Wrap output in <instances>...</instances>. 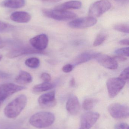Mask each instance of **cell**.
<instances>
[{"label": "cell", "mask_w": 129, "mask_h": 129, "mask_svg": "<svg viewBox=\"0 0 129 129\" xmlns=\"http://www.w3.org/2000/svg\"><path fill=\"white\" fill-rule=\"evenodd\" d=\"M27 101V98L25 95L17 96L5 107L4 110L5 115L9 118L18 116L25 107Z\"/></svg>", "instance_id": "obj_1"}, {"label": "cell", "mask_w": 129, "mask_h": 129, "mask_svg": "<svg viewBox=\"0 0 129 129\" xmlns=\"http://www.w3.org/2000/svg\"><path fill=\"white\" fill-rule=\"evenodd\" d=\"M55 120L54 115L50 112L42 111L33 114L29 119L30 123L38 128H47L52 125Z\"/></svg>", "instance_id": "obj_2"}, {"label": "cell", "mask_w": 129, "mask_h": 129, "mask_svg": "<svg viewBox=\"0 0 129 129\" xmlns=\"http://www.w3.org/2000/svg\"><path fill=\"white\" fill-rule=\"evenodd\" d=\"M42 13L48 18L60 21H65L75 19L77 15L75 13L60 9H44Z\"/></svg>", "instance_id": "obj_3"}, {"label": "cell", "mask_w": 129, "mask_h": 129, "mask_svg": "<svg viewBox=\"0 0 129 129\" xmlns=\"http://www.w3.org/2000/svg\"><path fill=\"white\" fill-rule=\"evenodd\" d=\"M111 3L108 0H100L92 4L89 9V16L99 17L111 8Z\"/></svg>", "instance_id": "obj_4"}, {"label": "cell", "mask_w": 129, "mask_h": 129, "mask_svg": "<svg viewBox=\"0 0 129 129\" xmlns=\"http://www.w3.org/2000/svg\"><path fill=\"white\" fill-rule=\"evenodd\" d=\"M125 82L119 77L110 78L107 82L109 96L111 98L116 97L125 86Z\"/></svg>", "instance_id": "obj_5"}, {"label": "cell", "mask_w": 129, "mask_h": 129, "mask_svg": "<svg viewBox=\"0 0 129 129\" xmlns=\"http://www.w3.org/2000/svg\"><path fill=\"white\" fill-rule=\"evenodd\" d=\"M108 111L111 116L116 119H123L128 117V106L119 103H114L108 107Z\"/></svg>", "instance_id": "obj_6"}, {"label": "cell", "mask_w": 129, "mask_h": 129, "mask_svg": "<svg viewBox=\"0 0 129 129\" xmlns=\"http://www.w3.org/2000/svg\"><path fill=\"white\" fill-rule=\"evenodd\" d=\"M97 19L92 17H81L75 19L68 23L69 27L72 28L83 29L89 28L96 24Z\"/></svg>", "instance_id": "obj_7"}, {"label": "cell", "mask_w": 129, "mask_h": 129, "mask_svg": "<svg viewBox=\"0 0 129 129\" xmlns=\"http://www.w3.org/2000/svg\"><path fill=\"white\" fill-rule=\"evenodd\" d=\"M44 51H39L29 47H19L11 50L7 54V56L10 59L29 54H46Z\"/></svg>", "instance_id": "obj_8"}, {"label": "cell", "mask_w": 129, "mask_h": 129, "mask_svg": "<svg viewBox=\"0 0 129 129\" xmlns=\"http://www.w3.org/2000/svg\"><path fill=\"white\" fill-rule=\"evenodd\" d=\"M24 86L12 83H7L0 85V95L4 101L13 94L25 89Z\"/></svg>", "instance_id": "obj_9"}, {"label": "cell", "mask_w": 129, "mask_h": 129, "mask_svg": "<svg viewBox=\"0 0 129 129\" xmlns=\"http://www.w3.org/2000/svg\"><path fill=\"white\" fill-rule=\"evenodd\" d=\"M100 115L95 112H88L83 114L81 119L79 129H91L99 119Z\"/></svg>", "instance_id": "obj_10"}, {"label": "cell", "mask_w": 129, "mask_h": 129, "mask_svg": "<svg viewBox=\"0 0 129 129\" xmlns=\"http://www.w3.org/2000/svg\"><path fill=\"white\" fill-rule=\"evenodd\" d=\"M95 59L105 68L114 70L118 68V64L116 60L108 55L98 53Z\"/></svg>", "instance_id": "obj_11"}, {"label": "cell", "mask_w": 129, "mask_h": 129, "mask_svg": "<svg viewBox=\"0 0 129 129\" xmlns=\"http://www.w3.org/2000/svg\"><path fill=\"white\" fill-rule=\"evenodd\" d=\"M38 103L39 105L44 108L54 107L57 104L55 92L52 91L41 95L39 98Z\"/></svg>", "instance_id": "obj_12"}, {"label": "cell", "mask_w": 129, "mask_h": 129, "mask_svg": "<svg viewBox=\"0 0 129 129\" xmlns=\"http://www.w3.org/2000/svg\"><path fill=\"white\" fill-rule=\"evenodd\" d=\"M30 42L35 49L42 51L47 47L48 39L45 34H41L30 39Z\"/></svg>", "instance_id": "obj_13"}, {"label": "cell", "mask_w": 129, "mask_h": 129, "mask_svg": "<svg viewBox=\"0 0 129 129\" xmlns=\"http://www.w3.org/2000/svg\"><path fill=\"white\" fill-rule=\"evenodd\" d=\"M66 108L70 114L74 115L78 113L80 109V104L77 97L74 95L70 96L67 100Z\"/></svg>", "instance_id": "obj_14"}, {"label": "cell", "mask_w": 129, "mask_h": 129, "mask_svg": "<svg viewBox=\"0 0 129 129\" xmlns=\"http://www.w3.org/2000/svg\"><path fill=\"white\" fill-rule=\"evenodd\" d=\"M98 53L87 51L84 52L79 55L73 61V67L79 64H82L92 59H95Z\"/></svg>", "instance_id": "obj_15"}, {"label": "cell", "mask_w": 129, "mask_h": 129, "mask_svg": "<svg viewBox=\"0 0 129 129\" xmlns=\"http://www.w3.org/2000/svg\"><path fill=\"white\" fill-rule=\"evenodd\" d=\"M11 20L19 23L28 22L31 19V16L29 13L25 11H15L10 16Z\"/></svg>", "instance_id": "obj_16"}, {"label": "cell", "mask_w": 129, "mask_h": 129, "mask_svg": "<svg viewBox=\"0 0 129 129\" xmlns=\"http://www.w3.org/2000/svg\"><path fill=\"white\" fill-rule=\"evenodd\" d=\"M82 6V2L80 1H71L67 2L56 7V9L65 10L70 9H79Z\"/></svg>", "instance_id": "obj_17"}, {"label": "cell", "mask_w": 129, "mask_h": 129, "mask_svg": "<svg viewBox=\"0 0 129 129\" xmlns=\"http://www.w3.org/2000/svg\"><path fill=\"white\" fill-rule=\"evenodd\" d=\"M25 4V0H5L1 5L8 8L17 9L24 7Z\"/></svg>", "instance_id": "obj_18"}, {"label": "cell", "mask_w": 129, "mask_h": 129, "mask_svg": "<svg viewBox=\"0 0 129 129\" xmlns=\"http://www.w3.org/2000/svg\"><path fill=\"white\" fill-rule=\"evenodd\" d=\"M16 82L20 84H27L33 81V77L30 74L23 71H21L15 79Z\"/></svg>", "instance_id": "obj_19"}, {"label": "cell", "mask_w": 129, "mask_h": 129, "mask_svg": "<svg viewBox=\"0 0 129 129\" xmlns=\"http://www.w3.org/2000/svg\"><path fill=\"white\" fill-rule=\"evenodd\" d=\"M54 85L53 83L49 82H44L33 86V91L35 93L42 92L50 90L54 88Z\"/></svg>", "instance_id": "obj_20"}, {"label": "cell", "mask_w": 129, "mask_h": 129, "mask_svg": "<svg viewBox=\"0 0 129 129\" xmlns=\"http://www.w3.org/2000/svg\"><path fill=\"white\" fill-rule=\"evenodd\" d=\"M40 64L39 60L36 57H33L27 59L25 61L27 66L31 68H36L39 67Z\"/></svg>", "instance_id": "obj_21"}, {"label": "cell", "mask_w": 129, "mask_h": 129, "mask_svg": "<svg viewBox=\"0 0 129 129\" xmlns=\"http://www.w3.org/2000/svg\"><path fill=\"white\" fill-rule=\"evenodd\" d=\"M96 100L93 99H87L83 102V107L84 110H89L94 107L96 104Z\"/></svg>", "instance_id": "obj_22"}, {"label": "cell", "mask_w": 129, "mask_h": 129, "mask_svg": "<svg viewBox=\"0 0 129 129\" xmlns=\"http://www.w3.org/2000/svg\"><path fill=\"white\" fill-rule=\"evenodd\" d=\"M115 30L125 33H129V25L128 24L119 23L116 24L114 26Z\"/></svg>", "instance_id": "obj_23"}, {"label": "cell", "mask_w": 129, "mask_h": 129, "mask_svg": "<svg viewBox=\"0 0 129 129\" xmlns=\"http://www.w3.org/2000/svg\"><path fill=\"white\" fill-rule=\"evenodd\" d=\"M107 38V35L105 34H99L95 38L93 43V45L94 47L100 46L105 41Z\"/></svg>", "instance_id": "obj_24"}, {"label": "cell", "mask_w": 129, "mask_h": 129, "mask_svg": "<svg viewBox=\"0 0 129 129\" xmlns=\"http://www.w3.org/2000/svg\"><path fill=\"white\" fill-rule=\"evenodd\" d=\"M115 53L119 56L123 57L129 56V47L120 48L115 50Z\"/></svg>", "instance_id": "obj_25"}, {"label": "cell", "mask_w": 129, "mask_h": 129, "mask_svg": "<svg viewBox=\"0 0 129 129\" xmlns=\"http://www.w3.org/2000/svg\"><path fill=\"white\" fill-rule=\"evenodd\" d=\"M119 78L125 82L126 80H128L129 78L128 67L126 68L125 70L123 71L121 73L120 75L119 76Z\"/></svg>", "instance_id": "obj_26"}, {"label": "cell", "mask_w": 129, "mask_h": 129, "mask_svg": "<svg viewBox=\"0 0 129 129\" xmlns=\"http://www.w3.org/2000/svg\"><path fill=\"white\" fill-rule=\"evenodd\" d=\"M12 28V26L8 23L0 21V32L7 31Z\"/></svg>", "instance_id": "obj_27"}, {"label": "cell", "mask_w": 129, "mask_h": 129, "mask_svg": "<svg viewBox=\"0 0 129 129\" xmlns=\"http://www.w3.org/2000/svg\"><path fill=\"white\" fill-rule=\"evenodd\" d=\"M41 78L44 82H49L51 79V77L49 74L43 73L41 75Z\"/></svg>", "instance_id": "obj_28"}, {"label": "cell", "mask_w": 129, "mask_h": 129, "mask_svg": "<svg viewBox=\"0 0 129 129\" xmlns=\"http://www.w3.org/2000/svg\"><path fill=\"white\" fill-rule=\"evenodd\" d=\"M73 66L72 64H68L64 65L63 68L62 70L65 73H69L71 72L73 68Z\"/></svg>", "instance_id": "obj_29"}, {"label": "cell", "mask_w": 129, "mask_h": 129, "mask_svg": "<svg viewBox=\"0 0 129 129\" xmlns=\"http://www.w3.org/2000/svg\"><path fill=\"white\" fill-rule=\"evenodd\" d=\"M115 129H129V125L126 123H120L115 126Z\"/></svg>", "instance_id": "obj_30"}, {"label": "cell", "mask_w": 129, "mask_h": 129, "mask_svg": "<svg viewBox=\"0 0 129 129\" xmlns=\"http://www.w3.org/2000/svg\"><path fill=\"white\" fill-rule=\"evenodd\" d=\"M10 77V74L0 71V79H7Z\"/></svg>", "instance_id": "obj_31"}, {"label": "cell", "mask_w": 129, "mask_h": 129, "mask_svg": "<svg viewBox=\"0 0 129 129\" xmlns=\"http://www.w3.org/2000/svg\"><path fill=\"white\" fill-rule=\"evenodd\" d=\"M113 57L114 59H116V60L117 59L120 61H125V60H127V58L125 57L122 56H119V55L115 56L114 57Z\"/></svg>", "instance_id": "obj_32"}, {"label": "cell", "mask_w": 129, "mask_h": 129, "mask_svg": "<svg viewBox=\"0 0 129 129\" xmlns=\"http://www.w3.org/2000/svg\"><path fill=\"white\" fill-rule=\"evenodd\" d=\"M120 45H129V40L128 39H124L120 40L119 41Z\"/></svg>", "instance_id": "obj_33"}, {"label": "cell", "mask_w": 129, "mask_h": 129, "mask_svg": "<svg viewBox=\"0 0 129 129\" xmlns=\"http://www.w3.org/2000/svg\"><path fill=\"white\" fill-rule=\"evenodd\" d=\"M113 1H115L116 2L122 3L123 4H127L129 2V0H113Z\"/></svg>", "instance_id": "obj_34"}, {"label": "cell", "mask_w": 129, "mask_h": 129, "mask_svg": "<svg viewBox=\"0 0 129 129\" xmlns=\"http://www.w3.org/2000/svg\"><path fill=\"white\" fill-rule=\"evenodd\" d=\"M44 2H57L60 1L62 0H41Z\"/></svg>", "instance_id": "obj_35"}, {"label": "cell", "mask_w": 129, "mask_h": 129, "mask_svg": "<svg viewBox=\"0 0 129 129\" xmlns=\"http://www.w3.org/2000/svg\"><path fill=\"white\" fill-rule=\"evenodd\" d=\"M70 85L71 86H74L75 85V80L74 78H72L70 81Z\"/></svg>", "instance_id": "obj_36"}, {"label": "cell", "mask_w": 129, "mask_h": 129, "mask_svg": "<svg viewBox=\"0 0 129 129\" xmlns=\"http://www.w3.org/2000/svg\"><path fill=\"white\" fill-rule=\"evenodd\" d=\"M4 101V100H3V99H2V98H1V95H0V102H3Z\"/></svg>", "instance_id": "obj_37"}, {"label": "cell", "mask_w": 129, "mask_h": 129, "mask_svg": "<svg viewBox=\"0 0 129 129\" xmlns=\"http://www.w3.org/2000/svg\"><path fill=\"white\" fill-rule=\"evenodd\" d=\"M2 58H3V56H2V55H1V54H0V61L2 60Z\"/></svg>", "instance_id": "obj_38"}, {"label": "cell", "mask_w": 129, "mask_h": 129, "mask_svg": "<svg viewBox=\"0 0 129 129\" xmlns=\"http://www.w3.org/2000/svg\"><path fill=\"white\" fill-rule=\"evenodd\" d=\"M1 44H2V41L1 39L0 38V45Z\"/></svg>", "instance_id": "obj_39"}, {"label": "cell", "mask_w": 129, "mask_h": 129, "mask_svg": "<svg viewBox=\"0 0 129 129\" xmlns=\"http://www.w3.org/2000/svg\"><path fill=\"white\" fill-rule=\"evenodd\" d=\"M2 102H0V107H1V105L2 104Z\"/></svg>", "instance_id": "obj_40"}]
</instances>
